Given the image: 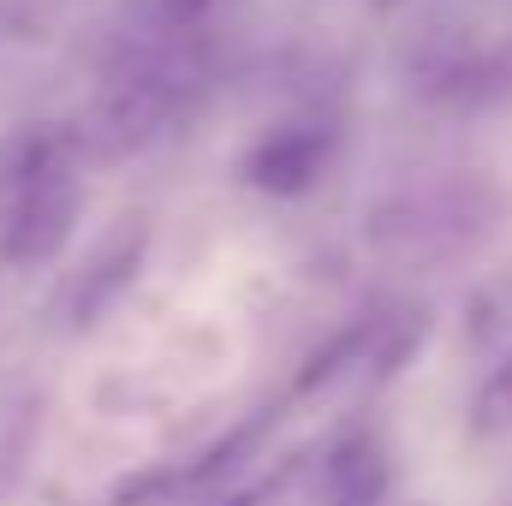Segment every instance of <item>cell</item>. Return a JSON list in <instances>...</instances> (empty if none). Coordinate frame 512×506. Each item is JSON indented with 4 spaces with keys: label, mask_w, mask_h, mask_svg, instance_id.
<instances>
[{
    "label": "cell",
    "mask_w": 512,
    "mask_h": 506,
    "mask_svg": "<svg viewBox=\"0 0 512 506\" xmlns=\"http://www.w3.org/2000/svg\"><path fill=\"white\" fill-rule=\"evenodd\" d=\"M72 221H78V179L66 173V161L42 167V173L12 185V203L0 221V256L12 268H36L66 245Z\"/></svg>",
    "instance_id": "1"
},
{
    "label": "cell",
    "mask_w": 512,
    "mask_h": 506,
    "mask_svg": "<svg viewBox=\"0 0 512 506\" xmlns=\"http://www.w3.org/2000/svg\"><path fill=\"white\" fill-rule=\"evenodd\" d=\"M328 167V131L316 126H286L274 137H262L245 155V179L268 197H298L316 185V173Z\"/></svg>",
    "instance_id": "2"
},
{
    "label": "cell",
    "mask_w": 512,
    "mask_h": 506,
    "mask_svg": "<svg viewBox=\"0 0 512 506\" xmlns=\"http://www.w3.org/2000/svg\"><path fill=\"white\" fill-rule=\"evenodd\" d=\"M137 262H143V227H126L120 239H108L102 251L90 256V268L78 274V292H72V316L78 322H96L120 292H126V280L137 274Z\"/></svg>",
    "instance_id": "3"
},
{
    "label": "cell",
    "mask_w": 512,
    "mask_h": 506,
    "mask_svg": "<svg viewBox=\"0 0 512 506\" xmlns=\"http://www.w3.org/2000/svg\"><path fill=\"white\" fill-rule=\"evenodd\" d=\"M435 102L447 108H489V102H507L512 96V48L501 54H465L453 66L435 72Z\"/></svg>",
    "instance_id": "4"
},
{
    "label": "cell",
    "mask_w": 512,
    "mask_h": 506,
    "mask_svg": "<svg viewBox=\"0 0 512 506\" xmlns=\"http://www.w3.org/2000/svg\"><path fill=\"white\" fill-rule=\"evenodd\" d=\"M328 495H334V506H376L387 495L382 453H376L370 441L346 447V453L334 459V471H328Z\"/></svg>",
    "instance_id": "5"
},
{
    "label": "cell",
    "mask_w": 512,
    "mask_h": 506,
    "mask_svg": "<svg viewBox=\"0 0 512 506\" xmlns=\"http://www.w3.org/2000/svg\"><path fill=\"white\" fill-rule=\"evenodd\" d=\"M471 429H477V435L512 429V352L489 370V381L477 387V399H471Z\"/></svg>",
    "instance_id": "6"
},
{
    "label": "cell",
    "mask_w": 512,
    "mask_h": 506,
    "mask_svg": "<svg viewBox=\"0 0 512 506\" xmlns=\"http://www.w3.org/2000/svg\"><path fill=\"white\" fill-rule=\"evenodd\" d=\"M149 12L161 24H191L197 12H209V0H149Z\"/></svg>",
    "instance_id": "7"
},
{
    "label": "cell",
    "mask_w": 512,
    "mask_h": 506,
    "mask_svg": "<svg viewBox=\"0 0 512 506\" xmlns=\"http://www.w3.org/2000/svg\"><path fill=\"white\" fill-rule=\"evenodd\" d=\"M227 506H262V495H233Z\"/></svg>",
    "instance_id": "8"
}]
</instances>
